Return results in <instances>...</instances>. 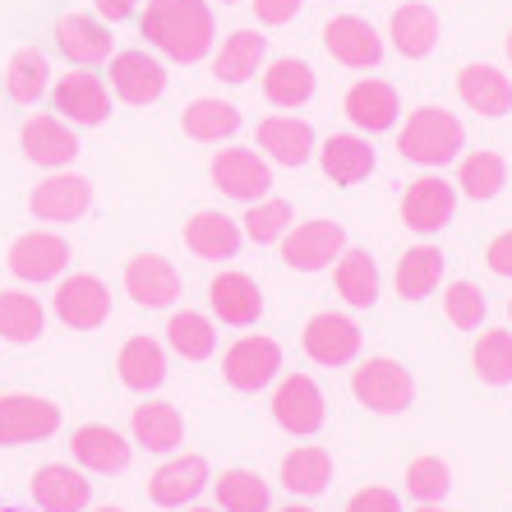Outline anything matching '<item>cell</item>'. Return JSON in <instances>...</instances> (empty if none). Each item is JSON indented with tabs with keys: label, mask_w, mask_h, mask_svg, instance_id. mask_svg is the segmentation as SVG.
Listing matches in <instances>:
<instances>
[{
	"label": "cell",
	"mask_w": 512,
	"mask_h": 512,
	"mask_svg": "<svg viewBox=\"0 0 512 512\" xmlns=\"http://www.w3.org/2000/svg\"><path fill=\"white\" fill-rule=\"evenodd\" d=\"M143 37L167 60L194 65L213 51V10L208 0H148L139 19Z\"/></svg>",
	"instance_id": "1"
},
{
	"label": "cell",
	"mask_w": 512,
	"mask_h": 512,
	"mask_svg": "<svg viewBox=\"0 0 512 512\" xmlns=\"http://www.w3.org/2000/svg\"><path fill=\"white\" fill-rule=\"evenodd\" d=\"M466 148V130L462 120L453 116V111L443 107H420L406 116L402 134H397V153L406 157V162H416V167H448V162H457Z\"/></svg>",
	"instance_id": "2"
},
{
	"label": "cell",
	"mask_w": 512,
	"mask_h": 512,
	"mask_svg": "<svg viewBox=\"0 0 512 512\" xmlns=\"http://www.w3.org/2000/svg\"><path fill=\"white\" fill-rule=\"evenodd\" d=\"M351 393H356L360 406L383 411V416H397V411H406V406L416 402V379H411V370L397 365V360L374 356L351 374Z\"/></svg>",
	"instance_id": "3"
},
{
	"label": "cell",
	"mask_w": 512,
	"mask_h": 512,
	"mask_svg": "<svg viewBox=\"0 0 512 512\" xmlns=\"http://www.w3.org/2000/svg\"><path fill=\"white\" fill-rule=\"evenodd\" d=\"M342 254H346V231L342 222H328V217L300 222V227H291L282 236V263L296 268V273H323Z\"/></svg>",
	"instance_id": "4"
},
{
	"label": "cell",
	"mask_w": 512,
	"mask_h": 512,
	"mask_svg": "<svg viewBox=\"0 0 512 512\" xmlns=\"http://www.w3.org/2000/svg\"><path fill=\"white\" fill-rule=\"evenodd\" d=\"M60 429V406L37 393H5L0 397V448L42 443Z\"/></svg>",
	"instance_id": "5"
},
{
	"label": "cell",
	"mask_w": 512,
	"mask_h": 512,
	"mask_svg": "<svg viewBox=\"0 0 512 512\" xmlns=\"http://www.w3.org/2000/svg\"><path fill=\"white\" fill-rule=\"evenodd\" d=\"M51 305H56V319L65 323V328L93 333V328H102L111 314V291H107V282L93 273H70V277H60Z\"/></svg>",
	"instance_id": "6"
},
{
	"label": "cell",
	"mask_w": 512,
	"mask_h": 512,
	"mask_svg": "<svg viewBox=\"0 0 512 512\" xmlns=\"http://www.w3.org/2000/svg\"><path fill=\"white\" fill-rule=\"evenodd\" d=\"M282 370V346L273 337H240V342L227 346V356H222V379L236 388V393H259L268 383L277 379Z\"/></svg>",
	"instance_id": "7"
},
{
	"label": "cell",
	"mask_w": 512,
	"mask_h": 512,
	"mask_svg": "<svg viewBox=\"0 0 512 512\" xmlns=\"http://www.w3.org/2000/svg\"><path fill=\"white\" fill-rule=\"evenodd\" d=\"M5 263H10V273L19 277V282H56V277H65V268H70V240L56 236V231H24V236L10 245V254H5Z\"/></svg>",
	"instance_id": "8"
},
{
	"label": "cell",
	"mask_w": 512,
	"mask_h": 512,
	"mask_svg": "<svg viewBox=\"0 0 512 512\" xmlns=\"http://www.w3.org/2000/svg\"><path fill=\"white\" fill-rule=\"evenodd\" d=\"M273 420L286 434H296V439L319 434L323 420H328V402H323L319 383H314L310 374H286L273 393Z\"/></svg>",
	"instance_id": "9"
},
{
	"label": "cell",
	"mask_w": 512,
	"mask_h": 512,
	"mask_svg": "<svg viewBox=\"0 0 512 512\" xmlns=\"http://www.w3.org/2000/svg\"><path fill=\"white\" fill-rule=\"evenodd\" d=\"M208 171H213L217 190L236 203H259L273 190V171H268V162H263L254 148H222Z\"/></svg>",
	"instance_id": "10"
},
{
	"label": "cell",
	"mask_w": 512,
	"mask_h": 512,
	"mask_svg": "<svg viewBox=\"0 0 512 512\" xmlns=\"http://www.w3.org/2000/svg\"><path fill=\"white\" fill-rule=\"evenodd\" d=\"M323 47H328V56H333L337 65H346V70H374L383 60L379 28H374L370 19H360V14H337V19H328Z\"/></svg>",
	"instance_id": "11"
},
{
	"label": "cell",
	"mask_w": 512,
	"mask_h": 512,
	"mask_svg": "<svg viewBox=\"0 0 512 512\" xmlns=\"http://www.w3.org/2000/svg\"><path fill=\"white\" fill-rule=\"evenodd\" d=\"M453 208H457V185H448L443 176H420L406 185L402 194V222L420 236H434L453 222Z\"/></svg>",
	"instance_id": "12"
},
{
	"label": "cell",
	"mask_w": 512,
	"mask_h": 512,
	"mask_svg": "<svg viewBox=\"0 0 512 512\" xmlns=\"http://www.w3.org/2000/svg\"><path fill=\"white\" fill-rule=\"evenodd\" d=\"M125 296L134 300V305H143V310H167V305H176L180 296V273L176 263L162 259V254H134L130 263H125Z\"/></svg>",
	"instance_id": "13"
},
{
	"label": "cell",
	"mask_w": 512,
	"mask_h": 512,
	"mask_svg": "<svg viewBox=\"0 0 512 512\" xmlns=\"http://www.w3.org/2000/svg\"><path fill=\"white\" fill-rule=\"evenodd\" d=\"M93 203V185L74 171H51L47 180H37V190L28 194V213L37 222H74L88 213Z\"/></svg>",
	"instance_id": "14"
},
{
	"label": "cell",
	"mask_w": 512,
	"mask_h": 512,
	"mask_svg": "<svg viewBox=\"0 0 512 512\" xmlns=\"http://www.w3.org/2000/svg\"><path fill=\"white\" fill-rule=\"evenodd\" d=\"M33 503L42 512H84L93 503V480L74 462H47L33 471Z\"/></svg>",
	"instance_id": "15"
},
{
	"label": "cell",
	"mask_w": 512,
	"mask_h": 512,
	"mask_svg": "<svg viewBox=\"0 0 512 512\" xmlns=\"http://www.w3.org/2000/svg\"><path fill=\"white\" fill-rule=\"evenodd\" d=\"M300 346H305V356H310L314 365H351L360 351V328L346 319V314L323 310L305 323Z\"/></svg>",
	"instance_id": "16"
},
{
	"label": "cell",
	"mask_w": 512,
	"mask_h": 512,
	"mask_svg": "<svg viewBox=\"0 0 512 512\" xmlns=\"http://www.w3.org/2000/svg\"><path fill=\"white\" fill-rule=\"evenodd\" d=\"M19 143H24V157L37 162L47 171H65L79 153V134L70 130V120L60 116H28L24 130H19Z\"/></svg>",
	"instance_id": "17"
},
{
	"label": "cell",
	"mask_w": 512,
	"mask_h": 512,
	"mask_svg": "<svg viewBox=\"0 0 512 512\" xmlns=\"http://www.w3.org/2000/svg\"><path fill=\"white\" fill-rule=\"evenodd\" d=\"M203 485H208V462L199 453H180L167 457L148 476V499L157 508H185V503H194L203 494Z\"/></svg>",
	"instance_id": "18"
},
{
	"label": "cell",
	"mask_w": 512,
	"mask_h": 512,
	"mask_svg": "<svg viewBox=\"0 0 512 512\" xmlns=\"http://www.w3.org/2000/svg\"><path fill=\"white\" fill-rule=\"evenodd\" d=\"M111 88H116L120 102L148 107V102L167 93V70L148 51H120V56H111Z\"/></svg>",
	"instance_id": "19"
},
{
	"label": "cell",
	"mask_w": 512,
	"mask_h": 512,
	"mask_svg": "<svg viewBox=\"0 0 512 512\" xmlns=\"http://www.w3.org/2000/svg\"><path fill=\"white\" fill-rule=\"evenodd\" d=\"M51 102H56V111H60V120H70L74 130L79 125H102V120L111 116V93H107V84L97 79V74H65L56 88H51Z\"/></svg>",
	"instance_id": "20"
},
{
	"label": "cell",
	"mask_w": 512,
	"mask_h": 512,
	"mask_svg": "<svg viewBox=\"0 0 512 512\" xmlns=\"http://www.w3.org/2000/svg\"><path fill=\"white\" fill-rule=\"evenodd\" d=\"M70 453L79 471H93V476H116L130 466V439L111 425H79L70 434Z\"/></svg>",
	"instance_id": "21"
},
{
	"label": "cell",
	"mask_w": 512,
	"mask_h": 512,
	"mask_svg": "<svg viewBox=\"0 0 512 512\" xmlns=\"http://www.w3.org/2000/svg\"><path fill=\"white\" fill-rule=\"evenodd\" d=\"M342 111L356 130L383 134V130H393L397 116H402V97H397L393 84H383V79H360V84L346 88Z\"/></svg>",
	"instance_id": "22"
},
{
	"label": "cell",
	"mask_w": 512,
	"mask_h": 512,
	"mask_svg": "<svg viewBox=\"0 0 512 512\" xmlns=\"http://www.w3.org/2000/svg\"><path fill=\"white\" fill-rule=\"evenodd\" d=\"M208 305L227 328H250L263 314V291L250 273H217L208 286Z\"/></svg>",
	"instance_id": "23"
},
{
	"label": "cell",
	"mask_w": 512,
	"mask_h": 512,
	"mask_svg": "<svg viewBox=\"0 0 512 512\" xmlns=\"http://www.w3.org/2000/svg\"><path fill=\"white\" fill-rule=\"evenodd\" d=\"M56 47L70 65L88 70V65H102L111 56V28L102 19H93V14H60Z\"/></svg>",
	"instance_id": "24"
},
{
	"label": "cell",
	"mask_w": 512,
	"mask_h": 512,
	"mask_svg": "<svg viewBox=\"0 0 512 512\" xmlns=\"http://www.w3.org/2000/svg\"><path fill=\"white\" fill-rule=\"evenodd\" d=\"M240 240H245L240 222H231L227 213H213V208H203V213H194L190 222H185V250H190L194 259H208V263L236 259Z\"/></svg>",
	"instance_id": "25"
},
{
	"label": "cell",
	"mask_w": 512,
	"mask_h": 512,
	"mask_svg": "<svg viewBox=\"0 0 512 512\" xmlns=\"http://www.w3.org/2000/svg\"><path fill=\"white\" fill-rule=\"evenodd\" d=\"M259 148L277 167H305L314 157V125L300 116H268L259 120Z\"/></svg>",
	"instance_id": "26"
},
{
	"label": "cell",
	"mask_w": 512,
	"mask_h": 512,
	"mask_svg": "<svg viewBox=\"0 0 512 512\" xmlns=\"http://www.w3.org/2000/svg\"><path fill=\"white\" fill-rule=\"evenodd\" d=\"M116 374L130 393H153L167 383V346L153 337H130L116 356Z\"/></svg>",
	"instance_id": "27"
},
{
	"label": "cell",
	"mask_w": 512,
	"mask_h": 512,
	"mask_svg": "<svg viewBox=\"0 0 512 512\" xmlns=\"http://www.w3.org/2000/svg\"><path fill=\"white\" fill-rule=\"evenodd\" d=\"M457 97L480 116H508L512 111V79L494 65H462L457 74Z\"/></svg>",
	"instance_id": "28"
},
{
	"label": "cell",
	"mask_w": 512,
	"mask_h": 512,
	"mask_svg": "<svg viewBox=\"0 0 512 512\" xmlns=\"http://www.w3.org/2000/svg\"><path fill=\"white\" fill-rule=\"evenodd\" d=\"M130 434L143 453H176L180 439H185V416H180L171 402H143L134 406L130 416Z\"/></svg>",
	"instance_id": "29"
},
{
	"label": "cell",
	"mask_w": 512,
	"mask_h": 512,
	"mask_svg": "<svg viewBox=\"0 0 512 512\" xmlns=\"http://www.w3.org/2000/svg\"><path fill=\"white\" fill-rule=\"evenodd\" d=\"M388 37H393L397 56L425 60L429 51H434V42H439V14L429 10V5H420V0H406V5L393 10V28H388Z\"/></svg>",
	"instance_id": "30"
},
{
	"label": "cell",
	"mask_w": 512,
	"mask_h": 512,
	"mask_svg": "<svg viewBox=\"0 0 512 512\" xmlns=\"http://www.w3.org/2000/svg\"><path fill=\"white\" fill-rule=\"evenodd\" d=\"M319 162H323V171H328V180H337V185H360V180H370L379 157H374L370 139H360V134H333V139H323Z\"/></svg>",
	"instance_id": "31"
},
{
	"label": "cell",
	"mask_w": 512,
	"mask_h": 512,
	"mask_svg": "<svg viewBox=\"0 0 512 512\" xmlns=\"http://www.w3.org/2000/svg\"><path fill=\"white\" fill-rule=\"evenodd\" d=\"M333 282H337V296L351 310H374L379 305V263H374L370 250H351L346 245V254L333 268Z\"/></svg>",
	"instance_id": "32"
},
{
	"label": "cell",
	"mask_w": 512,
	"mask_h": 512,
	"mask_svg": "<svg viewBox=\"0 0 512 512\" xmlns=\"http://www.w3.org/2000/svg\"><path fill=\"white\" fill-rule=\"evenodd\" d=\"M263 56H268V37L254 33V28H236L222 42V51L213 56V74L222 84H250L254 74H259Z\"/></svg>",
	"instance_id": "33"
},
{
	"label": "cell",
	"mask_w": 512,
	"mask_h": 512,
	"mask_svg": "<svg viewBox=\"0 0 512 512\" xmlns=\"http://www.w3.org/2000/svg\"><path fill=\"white\" fill-rule=\"evenodd\" d=\"M263 97H268L273 107H282V111L305 107V102L314 97V70L305 65V60H296V56L273 60L268 74H263Z\"/></svg>",
	"instance_id": "34"
},
{
	"label": "cell",
	"mask_w": 512,
	"mask_h": 512,
	"mask_svg": "<svg viewBox=\"0 0 512 512\" xmlns=\"http://www.w3.org/2000/svg\"><path fill=\"white\" fill-rule=\"evenodd\" d=\"M443 250L439 245H416V250H406L397 259V296L402 300H425L434 296V286L443 282Z\"/></svg>",
	"instance_id": "35"
},
{
	"label": "cell",
	"mask_w": 512,
	"mask_h": 512,
	"mask_svg": "<svg viewBox=\"0 0 512 512\" xmlns=\"http://www.w3.org/2000/svg\"><path fill=\"white\" fill-rule=\"evenodd\" d=\"M328 480H333V453H328V448L305 443V448H291V453L282 457V485L291 489V494L314 499V494L328 489Z\"/></svg>",
	"instance_id": "36"
},
{
	"label": "cell",
	"mask_w": 512,
	"mask_h": 512,
	"mask_svg": "<svg viewBox=\"0 0 512 512\" xmlns=\"http://www.w3.org/2000/svg\"><path fill=\"white\" fill-rule=\"evenodd\" d=\"M180 125H185V134H190L194 143H222L245 125V116H240L231 102H222V97H199V102L185 107Z\"/></svg>",
	"instance_id": "37"
},
{
	"label": "cell",
	"mask_w": 512,
	"mask_h": 512,
	"mask_svg": "<svg viewBox=\"0 0 512 512\" xmlns=\"http://www.w3.org/2000/svg\"><path fill=\"white\" fill-rule=\"evenodd\" d=\"M47 328V310H42V300L28 296V291H0V337L14 346H28L42 337Z\"/></svg>",
	"instance_id": "38"
},
{
	"label": "cell",
	"mask_w": 512,
	"mask_h": 512,
	"mask_svg": "<svg viewBox=\"0 0 512 512\" xmlns=\"http://www.w3.org/2000/svg\"><path fill=\"white\" fill-rule=\"evenodd\" d=\"M217 489V508L222 512H268L273 508V494H268V480L236 466V471H222L213 480Z\"/></svg>",
	"instance_id": "39"
},
{
	"label": "cell",
	"mask_w": 512,
	"mask_h": 512,
	"mask_svg": "<svg viewBox=\"0 0 512 512\" xmlns=\"http://www.w3.org/2000/svg\"><path fill=\"white\" fill-rule=\"evenodd\" d=\"M51 88V65L47 56L37 47H24L10 56V70H5V93H10V102H19V107H33L37 97Z\"/></svg>",
	"instance_id": "40"
},
{
	"label": "cell",
	"mask_w": 512,
	"mask_h": 512,
	"mask_svg": "<svg viewBox=\"0 0 512 512\" xmlns=\"http://www.w3.org/2000/svg\"><path fill=\"white\" fill-rule=\"evenodd\" d=\"M167 346L176 351V356H185V360H208V356L217 351V328H213V319H208V314H199V310L171 314V323H167Z\"/></svg>",
	"instance_id": "41"
},
{
	"label": "cell",
	"mask_w": 512,
	"mask_h": 512,
	"mask_svg": "<svg viewBox=\"0 0 512 512\" xmlns=\"http://www.w3.org/2000/svg\"><path fill=\"white\" fill-rule=\"evenodd\" d=\"M471 370L480 374V383L503 388L512 383V333L508 328H485L471 346Z\"/></svg>",
	"instance_id": "42"
},
{
	"label": "cell",
	"mask_w": 512,
	"mask_h": 512,
	"mask_svg": "<svg viewBox=\"0 0 512 512\" xmlns=\"http://www.w3.org/2000/svg\"><path fill=\"white\" fill-rule=\"evenodd\" d=\"M503 185H508V162H503L499 153L480 148V153L462 157V167H457V190H462L466 199H494Z\"/></svg>",
	"instance_id": "43"
},
{
	"label": "cell",
	"mask_w": 512,
	"mask_h": 512,
	"mask_svg": "<svg viewBox=\"0 0 512 512\" xmlns=\"http://www.w3.org/2000/svg\"><path fill=\"white\" fill-rule=\"evenodd\" d=\"M240 231L254 240V245H273V240H282L286 231H291V203L286 199H259L245 208V217H240Z\"/></svg>",
	"instance_id": "44"
},
{
	"label": "cell",
	"mask_w": 512,
	"mask_h": 512,
	"mask_svg": "<svg viewBox=\"0 0 512 512\" xmlns=\"http://www.w3.org/2000/svg\"><path fill=\"white\" fill-rule=\"evenodd\" d=\"M453 489V471L443 457H416L406 466V494L416 503H443Z\"/></svg>",
	"instance_id": "45"
},
{
	"label": "cell",
	"mask_w": 512,
	"mask_h": 512,
	"mask_svg": "<svg viewBox=\"0 0 512 512\" xmlns=\"http://www.w3.org/2000/svg\"><path fill=\"white\" fill-rule=\"evenodd\" d=\"M485 291H480L476 282H453L448 291H443V314H448V323L453 328H462V333H476L480 323H485Z\"/></svg>",
	"instance_id": "46"
},
{
	"label": "cell",
	"mask_w": 512,
	"mask_h": 512,
	"mask_svg": "<svg viewBox=\"0 0 512 512\" xmlns=\"http://www.w3.org/2000/svg\"><path fill=\"white\" fill-rule=\"evenodd\" d=\"M346 512H402V499H397L393 489L370 485V489H360V494H351Z\"/></svg>",
	"instance_id": "47"
},
{
	"label": "cell",
	"mask_w": 512,
	"mask_h": 512,
	"mask_svg": "<svg viewBox=\"0 0 512 512\" xmlns=\"http://www.w3.org/2000/svg\"><path fill=\"white\" fill-rule=\"evenodd\" d=\"M250 5H254V14H259V24H268V28L291 24V19L305 10V0H250Z\"/></svg>",
	"instance_id": "48"
},
{
	"label": "cell",
	"mask_w": 512,
	"mask_h": 512,
	"mask_svg": "<svg viewBox=\"0 0 512 512\" xmlns=\"http://www.w3.org/2000/svg\"><path fill=\"white\" fill-rule=\"evenodd\" d=\"M485 263H489V273L494 277H512V231H503V236L489 240Z\"/></svg>",
	"instance_id": "49"
},
{
	"label": "cell",
	"mask_w": 512,
	"mask_h": 512,
	"mask_svg": "<svg viewBox=\"0 0 512 512\" xmlns=\"http://www.w3.org/2000/svg\"><path fill=\"white\" fill-rule=\"evenodd\" d=\"M134 5H139V0H97V14L111 19V24H120V19H130L134 14Z\"/></svg>",
	"instance_id": "50"
},
{
	"label": "cell",
	"mask_w": 512,
	"mask_h": 512,
	"mask_svg": "<svg viewBox=\"0 0 512 512\" xmlns=\"http://www.w3.org/2000/svg\"><path fill=\"white\" fill-rule=\"evenodd\" d=\"M277 512H314V508H305V503H286V508H277Z\"/></svg>",
	"instance_id": "51"
},
{
	"label": "cell",
	"mask_w": 512,
	"mask_h": 512,
	"mask_svg": "<svg viewBox=\"0 0 512 512\" xmlns=\"http://www.w3.org/2000/svg\"><path fill=\"white\" fill-rule=\"evenodd\" d=\"M416 512H443V508H439V503H420Z\"/></svg>",
	"instance_id": "52"
},
{
	"label": "cell",
	"mask_w": 512,
	"mask_h": 512,
	"mask_svg": "<svg viewBox=\"0 0 512 512\" xmlns=\"http://www.w3.org/2000/svg\"><path fill=\"white\" fill-rule=\"evenodd\" d=\"M93 512H120V508H111V503H102V508H93Z\"/></svg>",
	"instance_id": "53"
},
{
	"label": "cell",
	"mask_w": 512,
	"mask_h": 512,
	"mask_svg": "<svg viewBox=\"0 0 512 512\" xmlns=\"http://www.w3.org/2000/svg\"><path fill=\"white\" fill-rule=\"evenodd\" d=\"M190 512H222V508H190Z\"/></svg>",
	"instance_id": "54"
},
{
	"label": "cell",
	"mask_w": 512,
	"mask_h": 512,
	"mask_svg": "<svg viewBox=\"0 0 512 512\" xmlns=\"http://www.w3.org/2000/svg\"><path fill=\"white\" fill-rule=\"evenodd\" d=\"M508 60H512V33H508Z\"/></svg>",
	"instance_id": "55"
},
{
	"label": "cell",
	"mask_w": 512,
	"mask_h": 512,
	"mask_svg": "<svg viewBox=\"0 0 512 512\" xmlns=\"http://www.w3.org/2000/svg\"><path fill=\"white\" fill-rule=\"evenodd\" d=\"M508 319H512V300H508Z\"/></svg>",
	"instance_id": "56"
},
{
	"label": "cell",
	"mask_w": 512,
	"mask_h": 512,
	"mask_svg": "<svg viewBox=\"0 0 512 512\" xmlns=\"http://www.w3.org/2000/svg\"><path fill=\"white\" fill-rule=\"evenodd\" d=\"M0 512H19V508H0Z\"/></svg>",
	"instance_id": "57"
}]
</instances>
